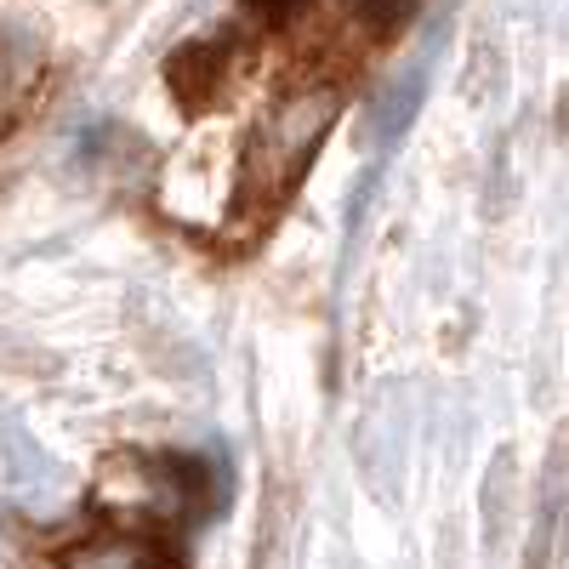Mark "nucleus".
<instances>
[{"instance_id": "obj_4", "label": "nucleus", "mask_w": 569, "mask_h": 569, "mask_svg": "<svg viewBox=\"0 0 569 569\" xmlns=\"http://www.w3.org/2000/svg\"><path fill=\"white\" fill-rule=\"evenodd\" d=\"M353 7H359V12H365L376 29L388 34V29H399V23L416 12V0H353Z\"/></svg>"}, {"instance_id": "obj_5", "label": "nucleus", "mask_w": 569, "mask_h": 569, "mask_svg": "<svg viewBox=\"0 0 569 569\" xmlns=\"http://www.w3.org/2000/svg\"><path fill=\"white\" fill-rule=\"evenodd\" d=\"M12 86H18V74L7 69V58H0V103H7V91H12Z\"/></svg>"}, {"instance_id": "obj_1", "label": "nucleus", "mask_w": 569, "mask_h": 569, "mask_svg": "<svg viewBox=\"0 0 569 569\" xmlns=\"http://www.w3.org/2000/svg\"><path fill=\"white\" fill-rule=\"evenodd\" d=\"M337 114H342L337 91H297V98H284L251 142V166H246L251 194L279 200L284 188L308 171V160L319 154V142H325L330 126H337Z\"/></svg>"}, {"instance_id": "obj_3", "label": "nucleus", "mask_w": 569, "mask_h": 569, "mask_svg": "<svg viewBox=\"0 0 569 569\" xmlns=\"http://www.w3.org/2000/svg\"><path fill=\"white\" fill-rule=\"evenodd\" d=\"M137 547L126 541H91V547H74L69 552V569H137Z\"/></svg>"}, {"instance_id": "obj_2", "label": "nucleus", "mask_w": 569, "mask_h": 569, "mask_svg": "<svg viewBox=\"0 0 569 569\" xmlns=\"http://www.w3.org/2000/svg\"><path fill=\"white\" fill-rule=\"evenodd\" d=\"M421 98H427V69H416L393 91H382V103H376V114H370V142H382V149L399 142L410 131V120L421 114Z\"/></svg>"}]
</instances>
